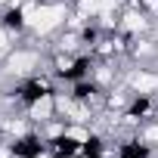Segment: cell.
<instances>
[{"instance_id":"6da1fadb","label":"cell","mask_w":158,"mask_h":158,"mask_svg":"<svg viewBox=\"0 0 158 158\" xmlns=\"http://www.w3.org/2000/svg\"><path fill=\"white\" fill-rule=\"evenodd\" d=\"M62 6H47V10H40V13H34V22L31 25H37V31H50V28H56L59 22H62Z\"/></svg>"},{"instance_id":"7a4b0ae2","label":"cell","mask_w":158,"mask_h":158,"mask_svg":"<svg viewBox=\"0 0 158 158\" xmlns=\"http://www.w3.org/2000/svg\"><path fill=\"white\" fill-rule=\"evenodd\" d=\"M10 65H13V71L25 74V71H31V68H34V53H16V56L10 59Z\"/></svg>"},{"instance_id":"3957f363","label":"cell","mask_w":158,"mask_h":158,"mask_svg":"<svg viewBox=\"0 0 158 158\" xmlns=\"http://www.w3.org/2000/svg\"><path fill=\"white\" fill-rule=\"evenodd\" d=\"M133 87H136L139 93H149V90L158 87V77H155V74H136V77H133Z\"/></svg>"},{"instance_id":"277c9868","label":"cell","mask_w":158,"mask_h":158,"mask_svg":"<svg viewBox=\"0 0 158 158\" xmlns=\"http://www.w3.org/2000/svg\"><path fill=\"white\" fill-rule=\"evenodd\" d=\"M50 112H53V102H50L47 96H44L40 102H34V109H31V115H34V118H50Z\"/></svg>"},{"instance_id":"5b68a950","label":"cell","mask_w":158,"mask_h":158,"mask_svg":"<svg viewBox=\"0 0 158 158\" xmlns=\"http://www.w3.org/2000/svg\"><path fill=\"white\" fill-rule=\"evenodd\" d=\"M124 25H127V28H130V31H136V28H143V25H146V22H143V19H139V16H136V13H130V16H127V19H124Z\"/></svg>"},{"instance_id":"8992f818","label":"cell","mask_w":158,"mask_h":158,"mask_svg":"<svg viewBox=\"0 0 158 158\" xmlns=\"http://www.w3.org/2000/svg\"><path fill=\"white\" fill-rule=\"evenodd\" d=\"M68 136H71V139H77V143H84V139H87V133H84L81 127H74V130H68Z\"/></svg>"},{"instance_id":"52a82bcc","label":"cell","mask_w":158,"mask_h":158,"mask_svg":"<svg viewBox=\"0 0 158 158\" xmlns=\"http://www.w3.org/2000/svg\"><path fill=\"white\" fill-rule=\"evenodd\" d=\"M96 3H93V0H81V13H90Z\"/></svg>"},{"instance_id":"ba28073f","label":"cell","mask_w":158,"mask_h":158,"mask_svg":"<svg viewBox=\"0 0 158 158\" xmlns=\"http://www.w3.org/2000/svg\"><path fill=\"white\" fill-rule=\"evenodd\" d=\"M3 50H6V37H3V34H0V53H3Z\"/></svg>"}]
</instances>
